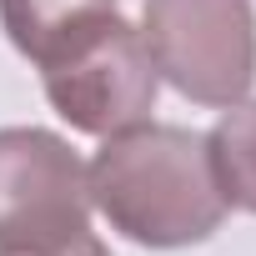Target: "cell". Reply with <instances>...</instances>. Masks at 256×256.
I'll return each instance as SVG.
<instances>
[{"mask_svg":"<svg viewBox=\"0 0 256 256\" xmlns=\"http://www.w3.org/2000/svg\"><path fill=\"white\" fill-rule=\"evenodd\" d=\"M46 100L56 116L80 136H116L126 126H141L156 110L161 76L141 40V26H131L120 10L96 16L90 26L70 30L60 46H50L40 60Z\"/></svg>","mask_w":256,"mask_h":256,"instance_id":"obj_2","label":"cell"},{"mask_svg":"<svg viewBox=\"0 0 256 256\" xmlns=\"http://www.w3.org/2000/svg\"><path fill=\"white\" fill-rule=\"evenodd\" d=\"M141 40L156 76L191 106L226 110L256 86L251 0H141Z\"/></svg>","mask_w":256,"mask_h":256,"instance_id":"obj_3","label":"cell"},{"mask_svg":"<svg viewBox=\"0 0 256 256\" xmlns=\"http://www.w3.org/2000/svg\"><path fill=\"white\" fill-rule=\"evenodd\" d=\"M90 206L126 241L151 251L201 246L226 221V196L211 171V151L201 131L166 120H141L106 136L86 161Z\"/></svg>","mask_w":256,"mask_h":256,"instance_id":"obj_1","label":"cell"},{"mask_svg":"<svg viewBox=\"0 0 256 256\" xmlns=\"http://www.w3.org/2000/svg\"><path fill=\"white\" fill-rule=\"evenodd\" d=\"M206 151L226 206L256 216V100L251 96L221 110V120L206 131Z\"/></svg>","mask_w":256,"mask_h":256,"instance_id":"obj_5","label":"cell"},{"mask_svg":"<svg viewBox=\"0 0 256 256\" xmlns=\"http://www.w3.org/2000/svg\"><path fill=\"white\" fill-rule=\"evenodd\" d=\"M86 161L46 126H0V251H46L90 231Z\"/></svg>","mask_w":256,"mask_h":256,"instance_id":"obj_4","label":"cell"},{"mask_svg":"<svg viewBox=\"0 0 256 256\" xmlns=\"http://www.w3.org/2000/svg\"><path fill=\"white\" fill-rule=\"evenodd\" d=\"M0 256H110V246L96 236V231H80L60 246H46V251H0Z\"/></svg>","mask_w":256,"mask_h":256,"instance_id":"obj_7","label":"cell"},{"mask_svg":"<svg viewBox=\"0 0 256 256\" xmlns=\"http://www.w3.org/2000/svg\"><path fill=\"white\" fill-rule=\"evenodd\" d=\"M110 10H116V0H0V26H6V40L26 60H40L70 30H80Z\"/></svg>","mask_w":256,"mask_h":256,"instance_id":"obj_6","label":"cell"}]
</instances>
